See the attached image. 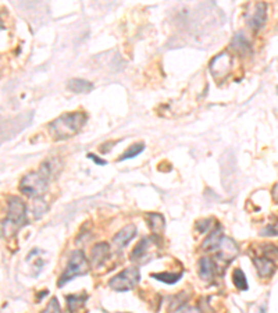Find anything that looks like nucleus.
Wrapping results in <instances>:
<instances>
[{"label":"nucleus","mask_w":278,"mask_h":313,"mask_svg":"<svg viewBox=\"0 0 278 313\" xmlns=\"http://www.w3.org/2000/svg\"><path fill=\"white\" fill-rule=\"evenodd\" d=\"M183 313H202L197 308H184Z\"/></svg>","instance_id":"cd10ccee"},{"label":"nucleus","mask_w":278,"mask_h":313,"mask_svg":"<svg viewBox=\"0 0 278 313\" xmlns=\"http://www.w3.org/2000/svg\"><path fill=\"white\" fill-rule=\"evenodd\" d=\"M253 265L262 279H270L275 271V263L269 258H253Z\"/></svg>","instance_id":"f8f14e48"},{"label":"nucleus","mask_w":278,"mask_h":313,"mask_svg":"<svg viewBox=\"0 0 278 313\" xmlns=\"http://www.w3.org/2000/svg\"><path fill=\"white\" fill-rule=\"evenodd\" d=\"M232 283L236 287V289H240V291H246L249 287L244 270L241 269H234V271H232Z\"/></svg>","instance_id":"4be33fe9"},{"label":"nucleus","mask_w":278,"mask_h":313,"mask_svg":"<svg viewBox=\"0 0 278 313\" xmlns=\"http://www.w3.org/2000/svg\"><path fill=\"white\" fill-rule=\"evenodd\" d=\"M42 313H63L62 306L58 304L57 298H52L49 301L48 306L42 310Z\"/></svg>","instance_id":"5701e85b"},{"label":"nucleus","mask_w":278,"mask_h":313,"mask_svg":"<svg viewBox=\"0 0 278 313\" xmlns=\"http://www.w3.org/2000/svg\"><path fill=\"white\" fill-rule=\"evenodd\" d=\"M150 240L148 238H142L141 241L138 242V245L135 246L134 250L131 252V260L132 262H139L141 259H144L146 253H148L149 248H150Z\"/></svg>","instance_id":"6ab92c4d"},{"label":"nucleus","mask_w":278,"mask_h":313,"mask_svg":"<svg viewBox=\"0 0 278 313\" xmlns=\"http://www.w3.org/2000/svg\"><path fill=\"white\" fill-rule=\"evenodd\" d=\"M0 29H5V23L2 18H0Z\"/></svg>","instance_id":"c85d7f7f"},{"label":"nucleus","mask_w":278,"mask_h":313,"mask_svg":"<svg viewBox=\"0 0 278 313\" xmlns=\"http://www.w3.org/2000/svg\"><path fill=\"white\" fill-rule=\"evenodd\" d=\"M27 223V205L19 198L11 197L7 202V216L3 222L5 237H13Z\"/></svg>","instance_id":"f03ea898"},{"label":"nucleus","mask_w":278,"mask_h":313,"mask_svg":"<svg viewBox=\"0 0 278 313\" xmlns=\"http://www.w3.org/2000/svg\"><path fill=\"white\" fill-rule=\"evenodd\" d=\"M49 180L44 177L39 171H31L25 174L19 181V191L29 198L42 197L48 189Z\"/></svg>","instance_id":"20e7f679"},{"label":"nucleus","mask_w":278,"mask_h":313,"mask_svg":"<svg viewBox=\"0 0 278 313\" xmlns=\"http://www.w3.org/2000/svg\"><path fill=\"white\" fill-rule=\"evenodd\" d=\"M217 255L224 263H230L232 260L240 255V248L236 245V242L230 238V237H221L220 244L217 246Z\"/></svg>","instance_id":"423d86ee"},{"label":"nucleus","mask_w":278,"mask_h":313,"mask_svg":"<svg viewBox=\"0 0 278 313\" xmlns=\"http://www.w3.org/2000/svg\"><path fill=\"white\" fill-rule=\"evenodd\" d=\"M221 228L220 226H217L213 231L207 236V238L203 241V244H202V248L205 250H207V252H211V250H217V246H219V244H220V240H221Z\"/></svg>","instance_id":"dca6fc26"},{"label":"nucleus","mask_w":278,"mask_h":313,"mask_svg":"<svg viewBox=\"0 0 278 313\" xmlns=\"http://www.w3.org/2000/svg\"><path fill=\"white\" fill-rule=\"evenodd\" d=\"M216 262L209 258V256H203L199 259L197 262V273H199V277H201L203 281L206 283H210L214 279L216 276Z\"/></svg>","instance_id":"1a4fd4ad"},{"label":"nucleus","mask_w":278,"mask_h":313,"mask_svg":"<svg viewBox=\"0 0 278 313\" xmlns=\"http://www.w3.org/2000/svg\"><path fill=\"white\" fill-rule=\"evenodd\" d=\"M231 48L234 49L236 53L242 54V56H245V54H249L250 52H252L250 42L248 41V38L242 34V32L235 35L234 39H232V42H231Z\"/></svg>","instance_id":"4468645a"},{"label":"nucleus","mask_w":278,"mask_h":313,"mask_svg":"<svg viewBox=\"0 0 278 313\" xmlns=\"http://www.w3.org/2000/svg\"><path fill=\"white\" fill-rule=\"evenodd\" d=\"M152 279L166 283V284H175L180 280L183 279V273H170V271H163V273H153Z\"/></svg>","instance_id":"aec40b11"},{"label":"nucleus","mask_w":278,"mask_h":313,"mask_svg":"<svg viewBox=\"0 0 278 313\" xmlns=\"http://www.w3.org/2000/svg\"><path fill=\"white\" fill-rule=\"evenodd\" d=\"M88 158H89V159H91L93 163L97 164V166H106V164H107V162H106V160L101 159V158H99V156H96V154L89 153V154H88Z\"/></svg>","instance_id":"bb28decb"},{"label":"nucleus","mask_w":278,"mask_h":313,"mask_svg":"<svg viewBox=\"0 0 278 313\" xmlns=\"http://www.w3.org/2000/svg\"><path fill=\"white\" fill-rule=\"evenodd\" d=\"M87 116L82 111L66 113L49 124V132L54 141H67L82 130Z\"/></svg>","instance_id":"f257e3e1"},{"label":"nucleus","mask_w":278,"mask_h":313,"mask_svg":"<svg viewBox=\"0 0 278 313\" xmlns=\"http://www.w3.org/2000/svg\"><path fill=\"white\" fill-rule=\"evenodd\" d=\"M277 93H278V87H277Z\"/></svg>","instance_id":"c756f323"},{"label":"nucleus","mask_w":278,"mask_h":313,"mask_svg":"<svg viewBox=\"0 0 278 313\" xmlns=\"http://www.w3.org/2000/svg\"><path fill=\"white\" fill-rule=\"evenodd\" d=\"M141 280V271L136 267H127L109 281V287L117 292H127L138 284Z\"/></svg>","instance_id":"39448f33"},{"label":"nucleus","mask_w":278,"mask_h":313,"mask_svg":"<svg viewBox=\"0 0 278 313\" xmlns=\"http://www.w3.org/2000/svg\"><path fill=\"white\" fill-rule=\"evenodd\" d=\"M267 6L266 3H256L252 10V13L248 17V25L254 31H259L260 28H263L267 19Z\"/></svg>","instance_id":"6e6552de"},{"label":"nucleus","mask_w":278,"mask_h":313,"mask_svg":"<svg viewBox=\"0 0 278 313\" xmlns=\"http://www.w3.org/2000/svg\"><path fill=\"white\" fill-rule=\"evenodd\" d=\"M88 299V295L87 294H71V295H67V298H66V301H67V308H68V312L70 313H75L78 312L80 309L85 305V301Z\"/></svg>","instance_id":"a211bd4d"},{"label":"nucleus","mask_w":278,"mask_h":313,"mask_svg":"<svg viewBox=\"0 0 278 313\" xmlns=\"http://www.w3.org/2000/svg\"><path fill=\"white\" fill-rule=\"evenodd\" d=\"M62 167H63V163L58 159H56V158H53V159H46L44 163L41 164L39 173L42 174L44 177H46L48 180H50L53 179V177H56V175L62 171Z\"/></svg>","instance_id":"ddd939ff"},{"label":"nucleus","mask_w":278,"mask_h":313,"mask_svg":"<svg viewBox=\"0 0 278 313\" xmlns=\"http://www.w3.org/2000/svg\"><path fill=\"white\" fill-rule=\"evenodd\" d=\"M135 236H136V227L134 224H128V226L123 227L113 238V244H114L115 249H124L125 246L134 240Z\"/></svg>","instance_id":"9d476101"},{"label":"nucleus","mask_w":278,"mask_h":313,"mask_svg":"<svg viewBox=\"0 0 278 313\" xmlns=\"http://www.w3.org/2000/svg\"><path fill=\"white\" fill-rule=\"evenodd\" d=\"M89 270V263H88V259L85 253L82 250L77 249L74 250L68 259V263L66 266V269L60 276V279L57 281V287H64L66 284H68L71 280L77 279L80 276H85Z\"/></svg>","instance_id":"7ed1b4c3"},{"label":"nucleus","mask_w":278,"mask_h":313,"mask_svg":"<svg viewBox=\"0 0 278 313\" xmlns=\"http://www.w3.org/2000/svg\"><path fill=\"white\" fill-rule=\"evenodd\" d=\"M46 210H48V205L44 202V201H39V199H36L34 203V213H35V217L36 219H39V217H42L46 213Z\"/></svg>","instance_id":"b1692460"},{"label":"nucleus","mask_w":278,"mask_h":313,"mask_svg":"<svg viewBox=\"0 0 278 313\" xmlns=\"http://www.w3.org/2000/svg\"><path fill=\"white\" fill-rule=\"evenodd\" d=\"M231 56L227 52H223L219 56L213 58L210 63V71L214 78L226 77L227 72L230 71Z\"/></svg>","instance_id":"0eeeda50"},{"label":"nucleus","mask_w":278,"mask_h":313,"mask_svg":"<svg viewBox=\"0 0 278 313\" xmlns=\"http://www.w3.org/2000/svg\"><path fill=\"white\" fill-rule=\"evenodd\" d=\"M144 149H145V144H144V142H138V144L131 145L130 148L125 150L124 153L121 154L120 159H118V162H124V160L134 159V158H136L138 154L142 153V152H144Z\"/></svg>","instance_id":"412c9836"},{"label":"nucleus","mask_w":278,"mask_h":313,"mask_svg":"<svg viewBox=\"0 0 278 313\" xmlns=\"http://www.w3.org/2000/svg\"><path fill=\"white\" fill-rule=\"evenodd\" d=\"M109 253H110V245H109L107 242H99V244H96L91 250L92 266H93L95 269L101 267L106 260H107V258H109Z\"/></svg>","instance_id":"9b49d317"},{"label":"nucleus","mask_w":278,"mask_h":313,"mask_svg":"<svg viewBox=\"0 0 278 313\" xmlns=\"http://www.w3.org/2000/svg\"><path fill=\"white\" fill-rule=\"evenodd\" d=\"M149 220V228L152 230L154 237H158L164 231V217L160 213H150L148 216Z\"/></svg>","instance_id":"f3484780"},{"label":"nucleus","mask_w":278,"mask_h":313,"mask_svg":"<svg viewBox=\"0 0 278 313\" xmlns=\"http://www.w3.org/2000/svg\"><path fill=\"white\" fill-rule=\"evenodd\" d=\"M267 248H264V255L266 258H275L278 256V248L275 245H266Z\"/></svg>","instance_id":"a878e982"},{"label":"nucleus","mask_w":278,"mask_h":313,"mask_svg":"<svg viewBox=\"0 0 278 313\" xmlns=\"http://www.w3.org/2000/svg\"><path fill=\"white\" fill-rule=\"evenodd\" d=\"M210 223L211 220L210 219H207V220H201V222H197L196 223V230L199 232H206L207 230H209V227H210Z\"/></svg>","instance_id":"393cba45"},{"label":"nucleus","mask_w":278,"mask_h":313,"mask_svg":"<svg viewBox=\"0 0 278 313\" xmlns=\"http://www.w3.org/2000/svg\"><path fill=\"white\" fill-rule=\"evenodd\" d=\"M67 88L74 93H89L93 89V84L82 78H72L68 81Z\"/></svg>","instance_id":"2eb2a0df"}]
</instances>
